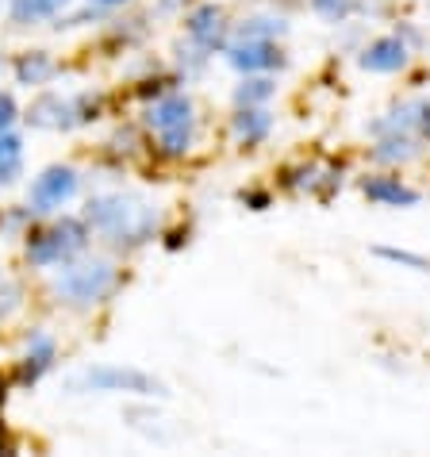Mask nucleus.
<instances>
[{"label": "nucleus", "mask_w": 430, "mask_h": 457, "mask_svg": "<svg viewBox=\"0 0 430 457\" xmlns=\"http://www.w3.org/2000/svg\"><path fill=\"white\" fill-rule=\"evenodd\" d=\"M20 138L16 135H0V181H12L20 173Z\"/></svg>", "instance_id": "nucleus-14"}, {"label": "nucleus", "mask_w": 430, "mask_h": 457, "mask_svg": "<svg viewBox=\"0 0 430 457\" xmlns=\"http://www.w3.org/2000/svg\"><path fill=\"white\" fill-rule=\"evenodd\" d=\"M362 193L369 196V201L392 204V208H411V204H419V193L408 189V185H400V177H369V181L362 185Z\"/></svg>", "instance_id": "nucleus-9"}, {"label": "nucleus", "mask_w": 430, "mask_h": 457, "mask_svg": "<svg viewBox=\"0 0 430 457\" xmlns=\"http://www.w3.org/2000/svg\"><path fill=\"white\" fill-rule=\"evenodd\" d=\"M419 131L430 138V108H423V115H419Z\"/></svg>", "instance_id": "nucleus-23"}, {"label": "nucleus", "mask_w": 430, "mask_h": 457, "mask_svg": "<svg viewBox=\"0 0 430 457\" xmlns=\"http://www.w3.org/2000/svg\"><path fill=\"white\" fill-rule=\"evenodd\" d=\"M54 74V62L46 54H31V58H23L20 62V81L23 85H39V81H46Z\"/></svg>", "instance_id": "nucleus-15"}, {"label": "nucleus", "mask_w": 430, "mask_h": 457, "mask_svg": "<svg viewBox=\"0 0 430 457\" xmlns=\"http://www.w3.org/2000/svg\"><path fill=\"white\" fill-rule=\"evenodd\" d=\"M51 354H54V346H51V338H35V354L27 358V361H35V366H27V377L35 381L39 373L51 366Z\"/></svg>", "instance_id": "nucleus-19"}, {"label": "nucleus", "mask_w": 430, "mask_h": 457, "mask_svg": "<svg viewBox=\"0 0 430 457\" xmlns=\"http://www.w3.org/2000/svg\"><path fill=\"white\" fill-rule=\"evenodd\" d=\"M415 154V146L408 143V138H388L380 150H373V158L377 162H392V158H411Z\"/></svg>", "instance_id": "nucleus-20"}, {"label": "nucleus", "mask_w": 430, "mask_h": 457, "mask_svg": "<svg viewBox=\"0 0 430 457\" xmlns=\"http://www.w3.org/2000/svg\"><path fill=\"white\" fill-rule=\"evenodd\" d=\"M89 224L104 234H115V239H135V234H143L154 224V212L143 204L123 201V196H104V201L89 204Z\"/></svg>", "instance_id": "nucleus-1"}, {"label": "nucleus", "mask_w": 430, "mask_h": 457, "mask_svg": "<svg viewBox=\"0 0 430 457\" xmlns=\"http://www.w3.org/2000/svg\"><path fill=\"white\" fill-rule=\"evenodd\" d=\"M403 62H408V46H403V39H396V35H385V39L369 43L362 54V69H369V74H396Z\"/></svg>", "instance_id": "nucleus-7"}, {"label": "nucleus", "mask_w": 430, "mask_h": 457, "mask_svg": "<svg viewBox=\"0 0 430 457\" xmlns=\"http://www.w3.org/2000/svg\"><path fill=\"white\" fill-rule=\"evenodd\" d=\"M270 97H273V81H265V77L242 81V89H238V104H258V100H270Z\"/></svg>", "instance_id": "nucleus-18"}, {"label": "nucleus", "mask_w": 430, "mask_h": 457, "mask_svg": "<svg viewBox=\"0 0 430 457\" xmlns=\"http://www.w3.org/2000/svg\"><path fill=\"white\" fill-rule=\"evenodd\" d=\"M81 242H85V227L74 224V219H66L58 231L43 234V239H35L27 254H31L35 265H54V262H62L66 254H74Z\"/></svg>", "instance_id": "nucleus-5"}, {"label": "nucleus", "mask_w": 430, "mask_h": 457, "mask_svg": "<svg viewBox=\"0 0 430 457\" xmlns=\"http://www.w3.org/2000/svg\"><path fill=\"white\" fill-rule=\"evenodd\" d=\"M377 257H385V262H396V265H408V269H419V273H430V262L411 250H392V246H377Z\"/></svg>", "instance_id": "nucleus-16"}, {"label": "nucleus", "mask_w": 430, "mask_h": 457, "mask_svg": "<svg viewBox=\"0 0 430 457\" xmlns=\"http://www.w3.org/2000/svg\"><path fill=\"white\" fill-rule=\"evenodd\" d=\"M77 384H85V389H97V392H158V384L146 377V373H138V369H89L81 381H74V389Z\"/></svg>", "instance_id": "nucleus-6"}, {"label": "nucleus", "mask_w": 430, "mask_h": 457, "mask_svg": "<svg viewBox=\"0 0 430 457\" xmlns=\"http://www.w3.org/2000/svg\"><path fill=\"white\" fill-rule=\"evenodd\" d=\"M150 127L158 131L169 154H184L192 143V104L184 97H166L150 108Z\"/></svg>", "instance_id": "nucleus-2"}, {"label": "nucleus", "mask_w": 430, "mask_h": 457, "mask_svg": "<svg viewBox=\"0 0 430 457\" xmlns=\"http://www.w3.org/2000/svg\"><path fill=\"white\" fill-rule=\"evenodd\" d=\"M12 120H16V104H12V97H4V92H0V131H4Z\"/></svg>", "instance_id": "nucleus-22"}, {"label": "nucleus", "mask_w": 430, "mask_h": 457, "mask_svg": "<svg viewBox=\"0 0 430 457\" xmlns=\"http://www.w3.org/2000/svg\"><path fill=\"white\" fill-rule=\"evenodd\" d=\"M74 193H77L74 169L54 166V169H46L43 177L31 185V208H35V212H54V208H62Z\"/></svg>", "instance_id": "nucleus-4"}, {"label": "nucleus", "mask_w": 430, "mask_h": 457, "mask_svg": "<svg viewBox=\"0 0 430 457\" xmlns=\"http://www.w3.org/2000/svg\"><path fill=\"white\" fill-rule=\"evenodd\" d=\"M27 120L39 123V127H69V123H74V104L51 92V97H39V100L31 104Z\"/></svg>", "instance_id": "nucleus-10"}, {"label": "nucleus", "mask_w": 430, "mask_h": 457, "mask_svg": "<svg viewBox=\"0 0 430 457\" xmlns=\"http://www.w3.org/2000/svg\"><path fill=\"white\" fill-rule=\"evenodd\" d=\"M97 4H123V0H97Z\"/></svg>", "instance_id": "nucleus-24"}, {"label": "nucleus", "mask_w": 430, "mask_h": 457, "mask_svg": "<svg viewBox=\"0 0 430 457\" xmlns=\"http://www.w3.org/2000/svg\"><path fill=\"white\" fill-rule=\"evenodd\" d=\"M270 127H273L270 115H265V112H254L250 104H246V112L235 115V135L242 138V143H262V138L270 135Z\"/></svg>", "instance_id": "nucleus-12"}, {"label": "nucleus", "mask_w": 430, "mask_h": 457, "mask_svg": "<svg viewBox=\"0 0 430 457\" xmlns=\"http://www.w3.org/2000/svg\"><path fill=\"white\" fill-rule=\"evenodd\" d=\"M69 4V0H12V16L20 23L27 20H46V16H58Z\"/></svg>", "instance_id": "nucleus-13"}, {"label": "nucleus", "mask_w": 430, "mask_h": 457, "mask_svg": "<svg viewBox=\"0 0 430 457\" xmlns=\"http://www.w3.org/2000/svg\"><path fill=\"white\" fill-rule=\"evenodd\" d=\"M189 31H192L196 43L215 46L219 35H223V12H219L215 4H204L200 12H192V16H189Z\"/></svg>", "instance_id": "nucleus-11"}, {"label": "nucleus", "mask_w": 430, "mask_h": 457, "mask_svg": "<svg viewBox=\"0 0 430 457\" xmlns=\"http://www.w3.org/2000/svg\"><path fill=\"white\" fill-rule=\"evenodd\" d=\"M281 62H285L281 51H277L270 39H242L235 51H231V66L246 69V74H254V69H273Z\"/></svg>", "instance_id": "nucleus-8"}, {"label": "nucleus", "mask_w": 430, "mask_h": 457, "mask_svg": "<svg viewBox=\"0 0 430 457\" xmlns=\"http://www.w3.org/2000/svg\"><path fill=\"white\" fill-rule=\"evenodd\" d=\"M108 288H112V269L104 262L74 265V269H66V273L58 277V292H66L69 300H81V303L100 300Z\"/></svg>", "instance_id": "nucleus-3"}, {"label": "nucleus", "mask_w": 430, "mask_h": 457, "mask_svg": "<svg viewBox=\"0 0 430 457\" xmlns=\"http://www.w3.org/2000/svg\"><path fill=\"white\" fill-rule=\"evenodd\" d=\"M281 31H285L281 20H250V28H242V39H270V35Z\"/></svg>", "instance_id": "nucleus-21"}, {"label": "nucleus", "mask_w": 430, "mask_h": 457, "mask_svg": "<svg viewBox=\"0 0 430 457\" xmlns=\"http://www.w3.org/2000/svg\"><path fill=\"white\" fill-rule=\"evenodd\" d=\"M311 8L319 12L323 20H331V23H342L350 12L357 8V0H311Z\"/></svg>", "instance_id": "nucleus-17"}]
</instances>
